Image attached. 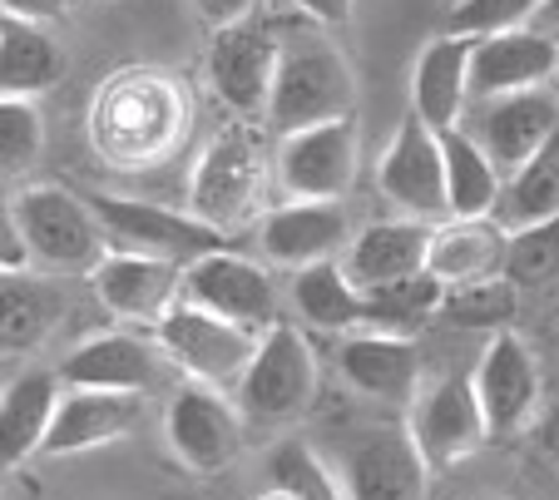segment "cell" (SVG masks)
I'll return each mask as SVG.
<instances>
[{
	"label": "cell",
	"instance_id": "obj_1",
	"mask_svg": "<svg viewBox=\"0 0 559 500\" xmlns=\"http://www.w3.org/2000/svg\"><path fill=\"white\" fill-rule=\"evenodd\" d=\"M267 174H273L267 134L253 119H233L209 139V150L193 164L189 213H199L203 224H213L218 234L253 224L267 193Z\"/></svg>",
	"mask_w": 559,
	"mask_h": 500
},
{
	"label": "cell",
	"instance_id": "obj_2",
	"mask_svg": "<svg viewBox=\"0 0 559 500\" xmlns=\"http://www.w3.org/2000/svg\"><path fill=\"white\" fill-rule=\"evenodd\" d=\"M352 109H357V75H352L347 55L332 40H317V35L287 40L283 60H277L273 99H267L263 115L267 124L277 134H293V129L352 119Z\"/></svg>",
	"mask_w": 559,
	"mask_h": 500
},
{
	"label": "cell",
	"instance_id": "obj_3",
	"mask_svg": "<svg viewBox=\"0 0 559 500\" xmlns=\"http://www.w3.org/2000/svg\"><path fill=\"white\" fill-rule=\"evenodd\" d=\"M183 105L179 90L164 85V75H115V85L95 105V144L115 164H154L179 139Z\"/></svg>",
	"mask_w": 559,
	"mask_h": 500
},
{
	"label": "cell",
	"instance_id": "obj_4",
	"mask_svg": "<svg viewBox=\"0 0 559 500\" xmlns=\"http://www.w3.org/2000/svg\"><path fill=\"white\" fill-rule=\"evenodd\" d=\"M90 209H95L109 248H119V253H144L158 263L193 267L199 258L228 248V234L203 224L199 213H179L148 199H124V193H90Z\"/></svg>",
	"mask_w": 559,
	"mask_h": 500
},
{
	"label": "cell",
	"instance_id": "obj_5",
	"mask_svg": "<svg viewBox=\"0 0 559 500\" xmlns=\"http://www.w3.org/2000/svg\"><path fill=\"white\" fill-rule=\"evenodd\" d=\"M11 199L25 248H31V263L50 267V273H95V263L109 253V238L99 228L90 199L60 189V183H31Z\"/></svg>",
	"mask_w": 559,
	"mask_h": 500
},
{
	"label": "cell",
	"instance_id": "obj_6",
	"mask_svg": "<svg viewBox=\"0 0 559 500\" xmlns=\"http://www.w3.org/2000/svg\"><path fill=\"white\" fill-rule=\"evenodd\" d=\"M317 396V352L297 328L277 322L273 332L258 337L253 367L238 382L233 402L248 426H287L312 406Z\"/></svg>",
	"mask_w": 559,
	"mask_h": 500
},
{
	"label": "cell",
	"instance_id": "obj_7",
	"mask_svg": "<svg viewBox=\"0 0 559 500\" xmlns=\"http://www.w3.org/2000/svg\"><path fill=\"white\" fill-rule=\"evenodd\" d=\"M361 139L357 119L293 129L273 150V179L287 203H342L357 183Z\"/></svg>",
	"mask_w": 559,
	"mask_h": 500
},
{
	"label": "cell",
	"instance_id": "obj_8",
	"mask_svg": "<svg viewBox=\"0 0 559 500\" xmlns=\"http://www.w3.org/2000/svg\"><path fill=\"white\" fill-rule=\"evenodd\" d=\"M154 337H158V347H164V357H169L189 382L218 386V392H238V382L248 377L253 352H258V332L233 328V322L193 308V302H179V308L154 328Z\"/></svg>",
	"mask_w": 559,
	"mask_h": 500
},
{
	"label": "cell",
	"instance_id": "obj_9",
	"mask_svg": "<svg viewBox=\"0 0 559 500\" xmlns=\"http://www.w3.org/2000/svg\"><path fill=\"white\" fill-rule=\"evenodd\" d=\"M555 124H559V85L471 99V109L461 119V129L486 150V159L500 169V179H515L539 154V144L555 134Z\"/></svg>",
	"mask_w": 559,
	"mask_h": 500
},
{
	"label": "cell",
	"instance_id": "obj_10",
	"mask_svg": "<svg viewBox=\"0 0 559 500\" xmlns=\"http://www.w3.org/2000/svg\"><path fill=\"white\" fill-rule=\"evenodd\" d=\"M377 189L391 209H402V218L445 224V218H451V203H445L441 134H436L431 124H421L416 115H406L377 159Z\"/></svg>",
	"mask_w": 559,
	"mask_h": 500
},
{
	"label": "cell",
	"instance_id": "obj_11",
	"mask_svg": "<svg viewBox=\"0 0 559 500\" xmlns=\"http://www.w3.org/2000/svg\"><path fill=\"white\" fill-rule=\"evenodd\" d=\"M183 302L233 322V328L258 332V337L283 322L277 318V283L267 277V267L243 253H233V248H218V253L199 258V263L183 273Z\"/></svg>",
	"mask_w": 559,
	"mask_h": 500
},
{
	"label": "cell",
	"instance_id": "obj_12",
	"mask_svg": "<svg viewBox=\"0 0 559 500\" xmlns=\"http://www.w3.org/2000/svg\"><path fill=\"white\" fill-rule=\"evenodd\" d=\"M243 412L228 392L203 382H183L169 402V416H164V437H169V451L193 471V476H213V471L233 466L238 451H243Z\"/></svg>",
	"mask_w": 559,
	"mask_h": 500
},
{
	"label": "cell",
	"instance_id": "obj_13",
	"mask_svg": "<svg viewBox=\"0 0 559 500\" xmlns=\"http://www.w3.org/2000/svg\"><path fill=\"white\" fill-rule=\"evenodd\" d=\"M406 431H412L416 451L431 471L461 466L490 441V426L471 377H441V382L421 386V396L406 412Z\"/></svg>",
	"mask_w": 559,
	"mask_h": 500
},
{
	"label": "cell",
	"instance_id": "obj_14",
	"mask_svg": "<svg viewBox=\"0 0 559 500\" xmlns=\"http://www.w3.org/2000/svg\"><path fill=\"white\" fill-rule=\"evenodd\" d=\"M169 357L158 347V337L124 328V332H99V337L80 342L55 372L70 392H119V396H148L169 377Z\"/></svg>",
	"mask_w": 559,
	"mask_h": 500
},
{
	"label": "cell",
	"instance_id": "obj_15",
	"mask_svg": "<svg viewBox=\"0 0 559 500\" xmlns=\"http://www.w3.org/2000/svg\"><path fill=\"white\" fill-rule=\"evenodd\" d=\"M337 480L347 500H426L431 466L406 426H371L342 447Z\"/></svg>",
	"mask_w": 559,
	"mask_h": 500
},
{
	"label": "cell",
	"instance_id": "obj_16",
	"mask_svg": "<svg viewBox=\"0 0 559 500\" xmlns=\"http://www.w3.org/2000/svg\"><path fill=\"white\" fill-rule=\"evenodd\" d=\"M283 40L258 21H238L213 31L209 40V85L238 119H263L273 99Z\"/></svg>",
	"mask_w": 559,
	"mask_h": 500
},
{
	"label": "cell",
	"instance_id": "obj_17",
	"mask_svg": "<svg viewBox=\"0 0 559 500\" xmlns=\"http://www.w3.org/2000/svg\"><path fill=\"white\" fill-rule=\"evenodd\" d=\"M475 396H480V412H486L490 441H506L525 426H535L539 416V362L530 342L515 328L496 332L480 352V362L471 372Z\"/></svg>",
	"mask_w": 559,
	"mask_h": 500
},
{
	"label": "cell",
	"instance_id": "obj_18",
	"mask_svg": "<svg viewBox=\"0 0 559 500\" xmlns=\"http://www.w3.org/2000/svg\"><path fill=\"white\" fill-rule=\"evenodd\" d=\"M183 273L189 267L179 263H158V258L109 248L90 273V288H95L99 308L124 318L129 328H158L183 302Z\"/></svg>",
	"mask_w": 559,
	"mask_h": 500
},
{
	"label": "cell",
	"instance_id": "obj_19",
	"mask_svg": "<svg viewBox=\"0 0 559 500\" xmlns=\"http://www.w3.org/2000/svg\"><path fill=\"white\" fill-rule=\"evenodd\" d=\"M258 238H263V253L273 263L302 273L312 263L342 258L357 234H352L347 203H277V209L263 213Z\"/></svg>",
	"mask_w": 559,
	"mask_h": 500
},
{
	"label": "cell",
	"instance_id": "obj_20",
	"mask_svg": "<svg viewBox=\"0 0 559 500\" xmlns=\"http://www.w3.org/2000/svg\"><path fill=\"white\" fill-rule=\"evenodd\" d=\"M559 85V45L539 31H506L486 35L471 50V99L520 95V90Z\"/></svg>",
	"mask_w": 559,
	"mask_h": 500
},
{
	"label": "cell",
	"instance_id": "obj_21",
	"mask_svg": "<svg viewBox=\"0 0 559 500\" xmlns=\"http://www.w3.org/2000/svg\"><path fill=\"white\" fill-rule=\"evenodd\" d=\"M337 367L352 392L371 396L386 406H406L421 396V357L412 337H391V332H352L337 352Z\"/></svg>",
	"mask_w": 559,
	"mask_h": 500
},
{
	"label": "cell",
	"instance_id": "obj_22",
	"mask_svg": "<svg viewBox=\"0 0 559 500\" xmlns=\"http://www.w3.org/2000/svg\"><path fill=\"white\" fill-rule=\"evenodd\" d=\"M471 35H436L421 45L412 64V115L431 124L436 134L461 129L465 109H471Z\"/></svg>",
	"mask_w": 559,
	"mask_h": 500
},
{
	"label": "cell",
	"instance_id": "obj_23",
	"mask_svg": "<svg viewBox=\"0 0 559 500\" xmlns=\"http://www.w3.org/2000/svg\"><path fill=\"white\" fill-rule=\"evenodd\" d=\"M144 416V396H119V392H70L64 386L60 406H55L50 437H45V456H85V451L115 447Z\"/></svg>",
	"mask_w": 559,
	"mask_h": 500
},
{
	"label": "cell",
	"instance_id": "obj_24",
	"mask_svg": "<svg viewBox=\"0 0 559 500\" xmlns=\"http://www.w3.org/2000/svg\"><path fill=\"white\" fill-rule=\"evenodd\" d=\"M431 228L436 224H416V218H381L367 224L352 248L342 253V267L352 273L361 293H377L386 283H402V277L426 273V258H431Z\"/></svg>",
	"mask_w": 559,
	"mask_h": 500
},
{
	"label": "cell",
	"instance_id": "obj_25",
	"mask_svg": "<svg viewBox=\"0 0 559 500\" xmlns=\"http://www.w3.org/2000/svg\"><path fill=\"white\" fill-rule=\"evenodd\" d=\"M60 396L64 382L50 367H31V372L0 386V471H15L31 456H45V437H50Z\"/></svg>",
	"mask_w": 559,
	"mask_h": 500
},
{
	"label": "cell",
	"instance_id": "obj_26",
	"mask_svg": "<svg viewBox=\"0 0 559 500\" xmlns=\"http://www.w3.org/2000/svg\"><path fill=\"white\" fill-rule=\"evenodd\" d=\"M510 228L500 218H445L431 228V258L426 273L441 288L480 283V277H506Z\"/></svg>",
	"mask_w": 559,
	"mask_h": 500
},
{
	"label": "cell",
	"instance_id": "obj_27",
	"mask_svg": "<svg viewBox=\"0 0 559 500\" xmlns=\"http://www.w3.org/2000/svg\"><path fill=\"white\" fill-rule=\"evenodd\" d=\"M64 318V293L45 273H0V357L35 352Z\"/></svg>",
	"mask_w": 559,
	"mask_h": 500
},
{
	"label": "cell",
	"instance_id": "obj_28",
	"mask_svg": "<svg viewBox=\"0 0 559 500\" xmlns=\"http://www.w3.org/2000/svg\"><path fill=\"white\" fill-rule=\"evenodd\" d=\"M64 75V55L45 25L0 15V99H35Z\"/></svg>",
	"mask_w": 559,
	"mask_h": 500
},
{
	"label": "cell",
	"instance_id": "obj_29",
	"mask_svg": "<svg viewBox=\"0 0 559 500\" xmlns=\"http://www.w3.org/2000/svg\"><path fill=\"white\" fill-rule=\"evenodd\" d=\"M293 308H297V318L317 332L367 328V293L352 283V273L342 267V258L293 273Z\"/></svg>",
	"mask_w": 559,
	"mask_h": 500
},
{
	"label": "cell",
	"instance_id": "obj_30",
	"mask_svg": "<svg viewBox=\"0 0 559 500\" xmlns=\"http://www.w3.org/2000/svg\"><path fill=\"white\" fill-rule=\"evenodd\" d=\"M441 154H445V203H451V218H496L506 179L486 159V150L465 129H445Z\"/></svg>",
	"mask_w": 559,
	"mask_h": 500
},
{
	"label": "cell",
	"instance_id": "obj_31",
	"mask_svg": "<svg viewBox=\"0 0 559 500\" xmlns=\"http://www.w3.org/2000/svg\"><path fill=\"white\" fill-rule=\"evenodd\" d=\"M555 213H559V124H555V134L539 144L535 159H530L515 179H506L496 218L515 234V228H530V224H539V218H555Z\"/></svg>",
	"mask_w": 559,
	"mask_h": 500
},
{
	"label": "cell",
	"instance_id": "obj_32",
	"mask_svg": "<svg viewBox=\"0 0 559 500\" xmlns=\"http://www.w3.org/2000/svg\"><path fill=\"white\" fill-rule=\"evenodd\" d=\"M445 288L431 273L402 277V283H386V288L367 293V328L361 332H391V337H412L421 332L431 318H441Z\"/></svg>",
	"mask_w": 559,
	"mask_h": 500
},
{
	"label": "cell",
	"instance_id": "obj_33",
	"mask_svg": "<svg viewBox=\"0 0 559 500\" xmlns=\"http://www.w3.org/2000/svg\"><path fill=\"white\" fill-rule=\"evenodd\" d=\"M520 312V288L510 277H480V283H461V288H445L441 318L455 322L465 332H510Z\"/></svg>",
	"mask_w": 559,
	"mask_h": 500
},
{
	"label": "cell",
	"instance_id": "obj_34",
	"mask_svg": "<svg viewBox=\"0 0 559 500\" xmlns=\"http://www.w3.org/2000/svg\"><path fill=\"white\" fill-rule=\"evenodd\" d=\"M506 277L520 293H535V288H549V283H555L559 277V213L510 234Z\"/></svg>",
	"mask_w": 559,
	"mask_h": 500
},
{
	"label": "cell",
	"instance_id": "obj_35",
	"mask_svg": "<svg viewBox=\"0 0 559 500\" xmlns=\"http://www.w3.org/2000/svg\"><path fill=\"white\" fill-rule=\"evenodd\" d=\"M267 476L277 490L297 500H347L342 496V480L328 471V461L317 456L307 441H277L273 456H267Z\"/></svg>",
	"mask_w": 559,
	"mask_h": 500
},
{
	"label": "cell",
	"instance_id": "obj_36",
	"mask_svg": "<svg viewBox=\"0 0 559 500\" xmlns=\"http://www.w3.org/2000/svg\"><path fill=\"white\" fill-rule=\"evenodd\" d=\"M535 11H539V0H455L451 11H445V31L486 40V35L535 25Z\"/></svg>",
	"mask_w": 559,
	"mask_h": 500
},
{
	"label": "cell",
	"instance_id": "obj_37",
	"mask_svg": "<svg viewBox=\"0 0 559 500\" xmlns=\"http://www.w3.org/2000/svg\"><path fill=\"white\" fill-rule=\"evenodd\" d=\"M45 150V119L35 99H0V174H25Z\"/></svg>",
	"mask_w": 559,
	"mask_h": 500
},
{
	"label": "cell",
	"instance_id": "obj_38",
	"mask_svg": "<svg viewBox=\"0 0 559 500\" xmlns=\"http://www.w3.org/2000/svg\"><path fill=\"white\" fill-rule=\"evenodd\" d=\"M21 267H31V248L15 218V199H0V273H21Z\"/></svg>",
	"mask_w": 559,
	"mask_h": 500
},
{
	"label": "cell",
	"instance_id": "obj_39",
	"mask_svg": "<svg viewBox=\"0 0 559 500\" xmlns=\"http://www.w3.org/2000/svg\"><path fill=\"white\" fill-rule=\"evenodd\" d=\"M199 21H209L213 31L223 25H238V21H253V0H193Z\"/></svg>",
	"mask_w": 559,
	"mask_h": 500
},
{
	"label": "cell",
	"instance_id": "obj_40",
	"mask_svg": "<svg viewBox=\"0 0 559 500\" xmlns=\"http://www.w3.org/2000/svg\"><path fill=\"white\" fill-rule=\"evenodd\" d=\"M0 15L11 21H31V25H50L64 15V0H0Z\"/></svg>",
	"mask_w": 559,
	"mask_h": 500
},
{
	"label": "cell",
	"instance_id": "obj_41",
	"mask_svg": "<svg viewBox=\"0 0 559 500\" xmlns=\"http://www.w3.org/2000/svg\"><path fill=\"white\" fill-rule=\"evenodd\" d=\"M302 15H312L317 25H328V31H337V25L352 21V11H357V0H293Z\"/></svg>",
	"mask_w": 559,
	"mask_h": 500
},
{
	"label": "cell",
	"instance_id": "obj_42",
	"mask_svg": "<svg viewBox=\"0 0 559 500\" xmlns=\"http://www.w3.org/2000/svg\"><path fill=\"white\" fill-rule=\"evenodd\" d=\"M530 437H535L539 456H549L559 466V402H549L545 412L535 416V426H530Z\"/></svg>",
	"mask_w": 559,
	"mask_h": 500
},
{
	"label": "cell",
	"instance_id": "obj_43",
	"mask_svg": "<svg viewBox=\"0 0 559 500\" xmlns=\"http://www.w3.org/2000/svg\"><path fill=\"white\" fill-rule=\"evenodd\" d=\"M530 31H539L545 40L559 45V0H539V11H535V25Z\"/></svg>",
	"mask_w": 559,
	"mask_h": 500
},
{
	"label": "cell",
	"instance_id": "obj_44",
	"mask_svg": "<svg viewBox=\"0 0 559 500\" xmlns=\"http://www.w3.org/2000/svg\"><path fill=\"white\" fill-rule=\"evenodd\" d=\"M258 500H297V496H287V490H277V486H267V490H263V496H258Z\"/></svg>",
	"mask_w": 559,
	"mask_h": 500
},
{
	"label": "cell",
	"instance_id": "obj_45",
	"mask_svg": "<svg viewBox=\"0 0 559 500\" xmlns=\"http://www.w3.org/2000/svg\"><path fill=\"white\" fill-rule=\"evenodd\" d=\"M451 5H455V0H451Z\"/></svg>",
	"mask_w": 559,
	"mask_h": 500
},
{
	"label": "cell",
	"instance_id": "obj_46",
	"mask_svg": "<svg viewBox=\"0 0 559 500\" xmlns=\"http://www.w3.org/2000/svg\"><path fill=\"white\" fill-rule=\"evenodd\" d=\"M0 386H5V382H0Z\"/></svg>",
	"mask_w": 559,
	"mask_h": 500
}]
</instances>
